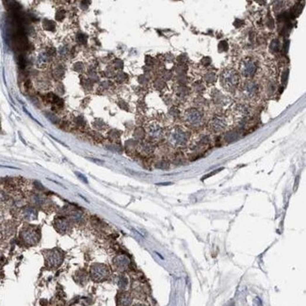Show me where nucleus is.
Instances as JSON below:
<instances>
[{"label": "nucleus", "instance_id": "f257e3e1", "mask_svg": "<svg viewBox=\"0 0 306 306\" xmlns=\"http://www.w3.org/2000/svg\"><path fill=\"white\" fill-rule=\"evenodd\" d=\"M220 83L222 88L227 91H235L240 85V76L239 74L235 69H225L220 75Z\"/></svg>", "mask_w": 306, "mask_h": 306}, {"label": "nucleus", "instance_id": "f03ea898", "mask_svg": "<svg viewBox=\"0 0 306 306\" xmlns=\"http://www.w3.org/2000/svg\"><path fill=\"white\" fill-rule=\"evenodd\" d=\"M239 73L244 77L250 78L256 74L257 71V61L254 58L246 57L241 59L239 63Z\"/></svg>", "mask_w": 306, "mask_h": 306}, {"label": "nucleus", "instance_id": "7ed1b4c3", "mask_svg": "<svg viewBox=\"0 0 306 306\" xmlns=\"http://www.w3.org/2000/svg\"><path fill=\"white\" fill-rule=\"evenodd\" d=\"M185 121L189 126L194 127V128L200 127L203 122V113L196 108L188 109L185 113Z\"/></svg>", "mask_w": 306, "mask_h": 306}, {"label": "nucleus", "instance_id": "20e7f679", "mask_svg": "<svg viewBox=\"0 0 306 306\" xmlns=\"http://www.w3.org/2000/svg\"><path fill=\"white\" fill-rule=\"evenodd\" d=\"M240 92L246 99H254L258 93V85L252 79L246 80L240 85Z\"/></svg>", "mask_w": 306, "mask_h": 306}, {"label": "nucleus", "instance_id": "39448f33", "mask_svg": "<svg viewBox=\"0 0 306 306\" xmlns=\"http://www.w3.org/2000/svg\"><path fill=\"white\" fill-rule=\"evenodd\" d=\"M171 141L174 145H177V146L186 145L189 141L188 131L183 128H180V127H176L171 134Z\"/></svg>", "mask_w": 306, "mask_h": 306}, {"label": "nucleus", "instance_id": "423d86ee", "mask_svg": "<svg viewBox=\"0 0 306 306\" xmlns=\"http://www.w3.org/2000/svg\"><path fill=\"white\" fill-rule=\"evenodd\" d=\"M227 127V121L223 116H215L209 122V129L214 133H219Z\"/></svg>", "mask_w": 306, "mask_h": 306}, {"label": "nucleus", "instance_id": "0eeeda50", "mask_svg": "<svg viewBox=\"0 0 306 306\" xmlns=\"http://www.w3.org/2000/svg\"><path fill=\"white\" fill-rule=\"evenodd\" d=\"M108 269L107 267L102 265H96L92 267L91 269V276L94 281L100 282L108 277Z\"/></svg>", "mask_w": 306, "mask_h": 306}, {"label": "nucleus", "instance_id": "6e6552de", "mask_svg": "<svg viewBox=\"0 0 306 306\" xmlns=\"http://www.w3.org/2000/svg\"><path fill=\"white\" fill-rule=\"evenodd\" d=\"M132 299L129 294L127 293H122L121 295H119L118 300H117V306H130Z\"/></svg>", "mask_w": 306, "mask_h": 306}, {"label": "nucleus", "instance_id": "1a4fd4ad", "mask_svg": "<svg viewBox=\"0 0 306 306\" xmlns=\"http://www.w3.org/2000/svg\"><path fill=\"white\" fill-rule=\"evenodd\" d=\"M233 113L235 114L236 119H243L244 117L247 116L248 109L246 108L244 106L237 105V106H236V108L233 109Z\"/></svg>", "mask_w": 306, "mask_h": 306}, {"label": "nucleus", "instance_id": "9d476101", "mask_svg": "<svg viewBox=\"0 0 306 306\" xmlns=\"http://www.w3.org/2000/svg\"><path fill=\"white\" fill-rule=\"evenodd\" d=\"M280 48V42L278 40H274L270 44V51H272L273 53L278 52Z\"/></svg>", "mask_w": 306, "mask_h": 306}, {"label": "nucleus", "instance_id": "9b49d317", "mask_svg": "<svg viewBox=\"0 0 306 306\" xmlns=\"http://www.w3.org/2000/svg\"><path fill=\"white\" fill-rule=\"evenodd\" d=\"M222 169H219V170H216V171H215V172H212V173H209V174H207V175H205V177H203V179H202V180H203V179H206V178H207V177H209V176H212V175H214V174H216L217 172H219V171H222Z\"/></svg>", "mask_w": 306, "mask_h": 306}, {"label": "nucleus", "instance_id": "f8f14e48", "mask_svg": "<svg viewBox=\"0 0 306 306\" xmlns=\"http://www.w3.org/2000/svg\"><path fill=\"white\" fill-rule=\"evenodd\" d=\"M136 306H142V305H136Z\"/></svg>", "mask_w": 306, "mask_h": 306}]
</instances>
